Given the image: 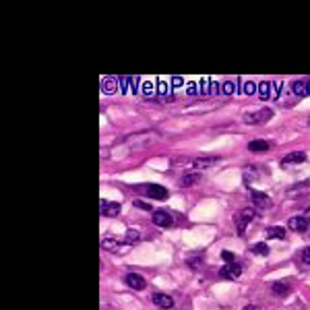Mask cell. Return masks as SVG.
Wrapping results in <instances>:
<instances>
[{"label":"cell","mask_w":310,"mask_h":310,"mask_svg":"<svg viewBox=\"0 0 310 310\" xmlns=\"http://www.w3.org/2000/svg\"><path fill=\"white\" fill-rule=\"evenodd\" d=\"M139 238H141V236H139L137 229H128V232H126V242H128V244L139 242Z\"/></svg>","instance_id":"22"},{"label":"cell","mask_w":310,"mask_h":310,"mask_svg":"<svg viewBox=\"0 0 310 310\" xmlns=\"http://www.w3.org/2000/svg\"><path fill=\"white\" fill-rule=\"evenodd\" d=\"M308 227H310V217L298 215L289 219V229H294V232H306Z\"/></svg>","instance_id":"4"},{"label":"cell","mask_w":310,"mask_h":310,"mask_svg":"<svg viewBox=\"0 0 310 310\" xmlns=\"http://www.w3.org/2000/svg\"><path fill=\"white\" fill-rule=\"evenodd\" d=\"M292 91L298 95V97H306V81H296L292 85Z\"/></svg>","instance_id":"20"},{"label":"cell","mask_w":310,"mask_h":310,"mask_svg":"<svg viewBox=\"0 0 310 310\" xmlns=\"http://www.w3.org/2000/svg\"><path fill=\"white\" fill-rule=\"evenodd\" d=\"M222 258H224V261H225V263L229 265V263H234V258H236V256H234V253H229V251H224V253H222Z\"/></svg>","instance_id":"23"},{"label":"cell","mask_w":310,"mask_h":310,"mask_svg":"<svg viewBox=\"0 0 310 310\" xmlns=\"http://www.w3.org/2000/svg\"><path fill=\"white\" fill-rule=\"evenodd\" d=\"M126 285L133 287V289H145V287H147V282H145V277H141V275L128 273V275H126Z\"/></svg>","instance_id":"7"},{"label":"cell","mask_w":310,"mask_h":310,"mask_svg":"<svg viewBox=\"0 0 310 310\" xmlns=\"http://www.w3.org/2000/svg\"><path fill=\"white\" fill-rule=\"evenodd\" d=\"M102 248H104V251H110V253H120V251H122L120 242H118V240H114V238L102 240Z\"/></svg>","instance_id":"13"},{"label":"cell","mask_w":310,"mask_h":310,"mask_svg":"<svg viewBox=\"0 0 310 310\" xmlns=\"http://www.w3.org/2000/svg\"><path fill=\"white\" fill-rule=\"evenodd\" d=\"M273 116V112L269 108H263L261 112H254V114H246L244 116V122L246 124H254V122H267L269 118Z\"/></svg>","instance_id":"2"},{"label":"cell","mask_w":310,"mask_h":310,"mask_svg":"<svg viewBox=\"0 0 310 310\" xmlns=\"http://www.w3.org/2000/svg\"><path fill=\"white\" fill-rule=\"evenodd\" d=\"M224 91H225V93H232V91H234V85L229 83V81H227V83H224Z\"/></svg>","instance_id":"26"},{"label":"cell","mask_w":310,"mask_h":310,"mask_svg":"<svg viewBox=\"0 0 310 310\" xmlns=\"http://www.w3.org/2000/svg\"><path fill=\"white\" fill-rule=\"evenodd\" d=\"M182 85V77H174L172 79V87H180Z\"/></svg>","instance_id":"27"},{"label":"cell","mask_w":310,"mask_h":310,"mask_svg":"<svg viewBox=\"0 0 310 310\" xmlns=\"http://www.w3.org/2000/svg\"><path fill=\"white\" fill-rule=\"evenodd\" d=\"M201 174H186V176H182V180H180V184L182 186H193V184H197V182H201Z\"/></svg>","instance_id":"17"},{"label":"cell","mask_w":310,"mask_h":310,"mask_svg":"<svg viewBox=\"0 0 310 310\" xmlns=\"http://www.w3.org/2000/svg\"><path fill=\"white\" fill-rule=\"evenodd\" d=\"M253 201L256 203V207H261V209H267V207H269V197H267L265 193L253 191Z\"/></svg>","instance_id":"14"},{"label":"cell","mask_w":310,"mask_h":310,"mask_svg":"<svg viewBox=\"0 0 310 310\" xmlns=\"http://www.w3.org/2000/svg\"><path fill=\"white\" fill-rule=\"evenodd\" d=\"M254 217H256V213H254V209H251V207H246V209H242V211H238L236 213V227H238V232H244L246 225L251 224Z\"/></svg>","instance_id":"1"},{"label":"cell","mask_w":310,"mask_h":310,"mask_svg":"<svg viewBox=\"0 0 310 310\" xmlns=\"http://www.w3.org/2000/svg\"><path fill=\"white\" fill-rule=\"evenodd\" d=\"M213 164H217V157H198L193 162V166H197V168H209Z\"/></svg>","instance_id":"19"},{"label":"cell","mask_w":310,"mask_h":310,"mask_svg":"<svg viewBox=\"0 0 310 310\" xmlns=\"http://www.w3.org/2000/svg\"><path fill=\"white\" fill-rule=\"evenodd\" d=\"M265 234H267V238H271V240H273V238H275V240H283V238H285V229L279 227V225H275V227H269Z\"/></svg>","instance_id":"15"},{"label":"cell","mask_w":310,"mask_h":310,"mask_svg":"<svg viewBox=\"0 0 310 310\" xmlns=\"http://www.w3.org/2000/svg\"><path fill=\"white\" fill-rule=\"evenodd\" d=\"M269 147H271V145H269L267 141H261V139L248 143V149H251L253 153H265V151H269Z\"/></svg>","instance_id":"12"},{"label":"cell","mask_w":310,"mask_h":310,"mask_svg":"<svg viewBox=\"0 0 310 310\" xmlns=\"http://www.w3.org/2000/svg\"><path fill=\"white\" fill-rule=\"evenodd\" d=\"M254 83H244V93H248V95H251V93H254Z\"/></svg>","instance_id":"24"},{"label":"cell","mask_w":310,"mask_h":310,"mask_svg":"<svg viewBox=\"0 0 310 310\" xmlns=\"http://www.w3.org/2000/svg\"><path fill=\"white\" fill-rule=\"evenodd\" d=\"M302 162H306V153L304 151H294V153H289L282 159V166L285 168L289 164H302Z\"/></svg>","instance_id":"10"},{"label":"cell","mask_w":310,"mask_h":310,"mask_svg":"<svg viewBox=\"0 0 310 310\" xmlns=\"http://www.w3.org/2000/svg\"><path fill=\"white\" fill-rule=\"evenodd\" d=\"M271 87H273V83H269V81L258 83V95H261V99H269V95H271Z\"/></svg>","instance_id":"18"},{"label":"cell","mask_w":310,"mask_h":310,"mask_svg":"<svg viewBox=\"0 0 310 310\" xmlns=\"http://www.w3.org/2000/svg\"><path fill=\"white\" fill-rule=\"evenodd\" d=\"M253 253H254V254H258V256H267V254H269V248H267V244L258 242V244H254V246H253Z\"/></svg>","instance_id":"21"},{"label":"cell","mask_w":310,"mask_h":310,"mask_svg":"<svg viewBox=\"0 0 310 310\" xmlns=\"http://www.w3.org/2000/svg\"><path fill=\"white\" fill-rule=\"evenodd\" d=\"M242 310H261V308H258V306H253V304H251V306H244Z\"/></svg>","instance_id":"30"},{"label":"cell","mask_w":310,"mask_h":310,"mask_svg":"<svg viewBox=\"0 0 310 310\" xmlns=\"http://www.w3.org/2000/svg\"><path fill=\"white\" fill-rule=\"evenodd\" d=\"M102 91L106 95H112L116 91V77H104L102 79Z\"/></svg>","instance_id":"11"},{"label":"cell","mask_w":310,"mask_h":310,"mask_svg":"<svg viewBox=\"0 0 310 310\" xmlns=\"http://www.w3.org/2000/svg\"><path fill=\"white\" fill-rule=\"evenodd\" d=\"M153 224L157 225V227H169L174 224V219L169 217L166 211H155L153 213Z\"/></svg>","instance_id":"9"},{"label":"cell","mask_w":310,"mask_h":310,"mask_svg":"<svg viewBox=\"0 0 310 310\" xmlns=\"http://www.w3.org/2000/svg\"><path fill=\"white\" fill-rule=\"evenodd\" d=\"M135 207H139V209H145V211L149 209V205H147V203H141V201H135Z\"/></svg>","instance_id":"28"},{"label":"cell","mask_w":310,"mask_h":310,"mask_svg":"<svg viewBox=\"0 0 310 310\" xmlns=\"http://www.w3.org/2000/svg\"><path fill=\"white\" fill-rule=\"evenodd\" d=\"M120 203H112V201H102V215L104 217H116L120 213Z\"/></svg>","instance_id":"8"},{"label":"cell","mask_w":310,"mask_h":310,"mask_svg":"<svg viewBox=\"0 0 310 310\" xmlns=\"http://www.w3.org/2000/svg\"><path fill=\"white\" fill-rule=\"evenodd\" d=\"M145 193H147V197L155 198V201H166V198H168V191L164 186H159V184H149L145 188Z\"/></svg>","instance_id":"5"},{"label":"cell","mask_w":310,"mask_h":310,"mask_svg":"<svg viewBox=\"0 0 310 310\" xmlns=\"http://www.w3.org/2000/svg\"><path fill=\"white\" fill-rule=\"evenodd\" d=\"M302 261H304L306 265H310V246H308V248H304V253H302Z\"/></svg>","instance_id":"25"},{"label":"cell","mask_w":310,"mask_h":310,"mask_svg":"<svg viewBox=\"0 0 310 310\" xmlns=\"http://www.w3.org/2000/svg\"><path fill=\"white\" fill-rule=\"evenodd\" d=\"M197 93V87H195V83H191L188 85V95H195Z\"/></svg>","instance_id":"29"},{"label":"cell","mask_w":310,"mask_h":310,"mask_svg":"<svg viewBox=\"0 0 310 310\" xmlns=\"http://www.w3.org/2000/svg\"><path fill=\"white\" fill-rule=\"evenodd\" d=\"M271 289H273L275 296H285L289 292V283L287 282H277V283L271 285Z\"/></svg>","instance_id":"16"},{"label":"cell","mask_w":310,"mask_h":310,"mask_svg":"<svg viewBox=\"0 0 310 310\" xmlns=\"http://www.w3.org/2000/svg\"><path fill=\"white\" fill-rule=\"evenodd\" d=\"M153 300V304L157 308H164V310H169V308H174V298L172 296H168V294H162V292H155L151 296Z\"/></svg>","instance_id":"3"},{"label":"cell","mask_w":310,"mask_h":310,"mask_svg":"<svg viewBox=\"0 0 310 310\" xmlns=\"http://www.w3.org/2000/svg\"><path fill=\"white\" fill-rule=\"evenodd\" d=\"M219 275H222L224 279H238L240 275H242V267L236 265V263H229L219 271Z\"/></svg>","instance_id":"6"}]
</instances>
